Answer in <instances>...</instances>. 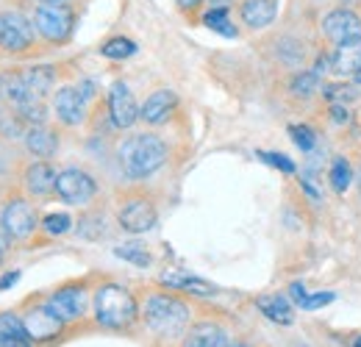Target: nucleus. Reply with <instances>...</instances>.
I'll return each instance as SVG.
<instances>
[{
  "label": "nucleus",
  "mask_w": 361,
  "mask_h": 347,
  "mask_svg": "<svg viewBox=\"0 0 361 347\" xmlns=\"http://www.w3.org/2000/svg\"><path fill=\"white\" fill-rule=\"evenodd\" d=\"M167 162V145L153 133H134L120 145V164L128 178L142 181Z\"/></svg>",
  "instance_id": "1"
},
{
  "label": "nucleus",
  "mask_w": 361,
  "mask_h": 347,
  "mask_svg": "<svg viewBox=\"0 0 361 347\" xmlns=\"http://www.w3.org/2000/svg\"><path fill=\"white\" fill-rule=\"evenodd\" d=\"M139 317L134 295L120 284H103L94 292V319L109 331H126Z\"/></svg>",
  "instance_id": "2"
},
{
  "label": "nucleus",
  "mask_w": 361,
  "mask_h": 347,
  "mask_svg": "<svg viewBox=\"0 0 361 347\" xmlns=\"http://www.w3.org/2000/svg\"><path fill=\"white\" fill-rule=\"evenodd\" d=\"M147 328L159 336H178L189 325V305L173 295H153L142 308Z\"/></svg>",
  "instance_id": "3"
},
{
  "label": "nucleus",
  "mask_w": 361,
  "mask_h": 347,
  "mask_svg": "<svg viewBox=\"0 0 361 347\" xmlns=\"http://www.w3.org/2000/svg\"><path fill=\"white\" fill-rule=\"evenodd\" d=\"M73 25L75 17L64 3H45L34 14V28L50 42H64L73 34Z\"/></svg>",
  "instance_id": "4"
},
{
  "label": "nucleus",
  "mask_w": 361,
  "mask_h": 347,
  "mask_svg": "<svg viewBox=\"0 0 361 347\" xmlns=\"http://www.w3.org/2000/svg\"><path fill=\"white\" fill-rule=\"evenodd\" d=\"M56 192H59V197L64 203L84 206V203H90L92 197L97 195V183H94V178L90 173L70 167V170L59 173V178H56Z\"/></svg>",
  "instance_id": "5"
},
{
  "label": "nucleus",
  "mask_w": 361,
  "mask_h": 347,
  "mask_svg": "<svg viewBox=\"0 0 361 347\" xmlns=\"http://www.w3.org/2000/svg\"><path fill=\"white\" fill-rule=\"evenodd\" d=\"M34 44V23H28L17 11H3L0 14V47L20 53Z\"/></svg>",
  "instance_id": "6"
},
{
  "label": "nucleus",
  "mask_w": 361,
  "mask_h": 347,
  "mask_svg": "<svg viewBox=\"0 0 361 347\" xmlns=\"http://www.w3.org/2000/svg\"><path fill=\"white\" fill-rule=\"evenodd\" d=\"M156 206L147 197H131L123 209H120V228L128 233H145L156 225Z\"/></svg>",
  "instance_id": "7"
},
{
  "label": "nucleus",
  "mask_w": 361,
  "mask_h": 347,
  "mask_svg": "<svg viewBox=\"0 0 361 347\" xmlns=\"http://www.w3.org/2000/svg\"><path fill=\"white\" fill-rule=\"evenodd\" d=\"M53 109L64 126H81L87 114V95L81 87H61L53 97Z\"/></svg>",
  "instance_id": "8"
},
{
  "label": "nucleus",
  "mask_w": 361,
  "mask_h": 347,
  "mask_svg": "<svg viewBox=\"0 0 361 347\" xmlns=\"http://www.w3.org/2000/svg\"><path fill=\"white\" fill-rule=\"evenodd\" d=\"M3 225H6V231L14 236V239H25V236H31L34 233V228H37V212H34V206L28 203V200H23V197H14L6 209H3Z\"/></svg>",
  "instance_id": "9"
},
{
  "label": "nucleus",
  "mask_w": 361,
  "mask_h": 347,
  "mask_svg": "<svg viewBox=\"0 0 361 347\" xmlns=\"http://www.w3.org/2000/svg\"><path fill=\"white\" fill-rule=\"evenodd\" d=\"M109 114H111V123L117 128H131L139 120V106H136L131 89L126 87L123 81H117L114 87L109 89Z\"/></svg>",
  "instance_id": "10"
},
{
  "label": "nucleus",
  "mask_w": 361,
  "mask_h": 347,
  "mask_svg": "<svg viewBox=\"0 0 361 347\" xmlns=\"http://www.w3.org/2000/svg\"><path fill=\"white\" fill-rule=\"evenodd\" d=\"M25 322V328H28V336H31V342H47V339H53V336H59L61 334V328H64V319L50 308V305H37V308H31L28 311V317L23 319Z\"/></svg>",
  "instance_id": "11"
},
{
  "label": "nucleus",
  "mask_w": 361,
  "mask_h": 347,
  "mask_svg": "<svg viewBox=\"0 0 361 347\" xmlns=\"http://www.w3.org/2000/svg\"><path fill=\"white\" fill-rule=\"evenodd\" d=\"M322 31H325L328 39H334L336 44L348 42V39L361 37V20H359V14H353V11H348V8H336V11L325 14Z\"/></svg>",
  "instance_id": "12"
},
{
  "label": "nucleus",
  "mask_w": 361,
  "mask_h": 347,
  "mask_svg": "<svg viewBox=\"0 0 361 347\" xmlns=\"http://www.w3.org/2000/svg\"><path fill=\"white\" fill-rule=\"evenodd\" d=\"M47 305L64 319V322H73V319H81L84 311H87V292L81 286H67V289H59L47 298Z\"/></svg>",
  "instance_id": "13"
},
{
  "label": "nucleus",
  "mask_w": 361,
  "mask_h": 347,
  "mask_svg": "<svg viewBox=\"0 0 361 347\" xmlns=\"http://www.w3.org/2000/svg\"><path fill=\"white\" fill-rule=\"evenodd\" d=\"M173 111H176V95L170 89H159L145 100V106L139 109V117L150 126H159V123L170 120Z\"/></svg>",
  "instance_id": "14"
},
{
  "label": "nucleus",
  "mask_w": 361,
  "mask_h": 347,
  "mask_svg": "<svg viewBox=\"0 0 361 347\" xmlns=\"http://www.w3.org/2000/svg\"><path fill=\"white\" fill-rule=\"evenodd\" d=\"M334 70L339 75H356L361 70V37L339 42L334 50Z\"/></svg>",
  "instance_id": "15"
},
{
  "label": "nucleus",
  "mask_w": 361,
  "mask_h": 347,
  "mask_svg": "<svg viewBox=\"0 0 361 347\" xmlns=\"http://www.w3.org/2000/svg\"><path fill=\"white\" fill-rule=\"evenodd\" d=\"M278 3L275 0H245L242 3V23H247L250 28H267L275 20Z\"/></svg>",
  "instance_id": "16"
},
{
  "label": "nucleus",
  "mask_w": 361,
  "mask_h": 347,
  "mask_svg": "<svg viewBox=\"0 0 361 347\" xmlns=\"http://www.w3.org/2000/svg\"><path fill=\"white\" fill-rule=\"evenodd\" d=\"M56 178H59V173L47 162H37V164H31L25 170V186H28L31 195H39L42 197V195L56 189Z\"/></svg>",
  "instance_id": "17"
},
{
  "label": "nucleus",
  "mask_w": 361,
  "mask_h": 347,
  "mask_svg": "<svg viewBox=\"0 0 361 347\" xmlns=\"http://www.w3.org/2000/svg\"><path fill=\"white\" fill-rule=\"evenodd\" d=\"M183 347H226V331L214 322H200L186 334Z\"/></svg>",
  "instance_id": "18"
},
{
  "label": "nucleus",
  "mask_w": 361,
  "mask_h": 347,
  "mask_svg": "<svg viewBox=\"0 0 361 347\" xmlns=\"http://www.w3.org/2000/svg\"><path fill=\"white\" fill-rule=\"evenodd\" d=\"M259 311L272 319V322H278V325H292V319H295V311H292V305L286 298H281V295H262L259 300Z\"/></svg>",
  "instance_id": "19"
},
{
  "label": "nucleus",
  "mask_w": 361,
  "mask_h": 347,
  "mask_svg": "<svg viewBox=\"0 0 361 347\" xmlns=\"http://www.w3.org/2000/svg\"><path fill=\"white\" fill-rule=\"evenodd\" d=\"M25 147L34 153V156H53L56 153V147H59V139H56V133L53 130L42 128V126H31V128L25 130Z\"/></svg>",
  "instance_id": "20"
},
{
  "label": "nucleus",
  "mask_w": 361,
  "mask_h": 347,
  "mask_svg": "<svg viewBox=\"0 0 361 347\" xmlns=\"http://www.w3.org/2000/svg\"><path fill=\"white\" fill-rule=\"evenodd\" d=\"M161 284H167V286H173V289H183V292L197 295V298H209V295L217 292L212 284H206V281H200V278H192V275H178V272L161 275Z\"/></svg>",
  "instance_id": "21"
},
{
  "label": "nucleus",
  "mask_w": 361,
  "mask_h": 347,
  "mask_svg": "<svg viewBox=\"0 0 361 347\" xmlns=\"http://www.w3.org/2000/svg\"><path fill=\"white\" fill-rule=\"evenodd\" d=\"M23 78H25V87L31 92V97L42 100L47 95V89L53 87V81H56V73H53V67H31V70L23 73Z\"/></svg>",
  "instance_id": "22"
},
{
  "label": "nucleus",
  "mask_w": 361,
  "mask_h": 347,
  "mask_svg": "<svg viewBox=\"0 0 361 347\" xmlns=\"http://www.w3.org/2000/svg\"><path fill=\"white\" fill-rule=\"evenodd\" d=\"M0 89H3V95L11 100V103H28V100H34L31 97V92L25 87V78H23V73H8V75H0Z\"/></svg>",
  "instance_id": "23"
},
{
  "label": "nucleus",
  "mask_w": 361,
  "mask_h": 347,
  "mask_svg": "<svg viewBox=\"0 0 361 347\" xmlns=\"http://www.w3.org/2000/svg\"><path fill=\"white\" fill-rule=\"evenodd\" d=\"M203 23L212 28V31H217V34H223V37H236V25L231 23V17H228V8H220V6H214L206 17H203Z\"/></svg>",
  "instance_id": "24"
},
{
  "label": "nucleus",
  "mask_w": 361,
  "mask_h": 347,
  "mask_svg": "<svg viewBox=\"0 0 361 347\" xmlns=\"http://www.w3.org/2000/svg\"><path fill=\"white\" fill-rule=\"evenodd\" d=\"M322 95L334 106H348V103H356L359 100V89L350 87V84H325Z\"/></svg>",
  "instance_id": "25"
},
{
  "label": "nucleus",
  "mask_w": 361,
  "mask_h": 347,
  "mask_svg": "<svg viewBox=\"0 0 361 347\" xmlns=\"http://www.w3.org/2000/svg\"><path fill=\"white\" fill-rule=\"evenodd\" d=\"M114 256L123 261H131L134 267H150V261H153V256H150L139 242H128V245L114 248Z\"/></svg>",
  "instance_id": "26"
},
{
  "label": "nucleus",
  "mask_w": 361,
  "mask_h": 347,
  "mask_svg": "<svg viewBox=\"0 0 361 347\" xmlns=\"http://www.w3.org/2000/svg\"><path fill=\"white\" fill-rule=\"evenodd\" d=\"M289 89H292V95L295 97H312L317 89H319V75L317 73H298L295 78H292V84H289Z\"/></svg>",
  "instance_id": "27"
},
{
  "label": "nucleus",
  "mask_w": 361,
  "mask_h": 347,
  "mask_svg": "<svg viewBox=\"0 0 361 347\" xmlns=\"http://www.w3.org/2000/svg\"><path fill=\"white\" fill-rule=\"evenodd\" d=\"M100 53L106 59H128V56L136 53V44L131 39H126V37H114V39H109V42L100 47Z\"/></svg>",
  "instance_id": "28"
},
{
  "label": "nucleus",
  "mask_w": 361,
  "mask_h": 347,
  "mask_svg": "<svg viewBox=\"0 0 361 347\" xmlns=\"http://www.w3.org/2000/svg\"><path fill=\"white\" fill-rule=\"evenodd\" d=\"M350 181H353V170H350V164H348L345 159H336V162L331 164V186H334L336 192H348Z\"/></svg>",
  "instance_id": "29"
},
{
  "label": "nucleus",
  "mask_w": 361,
  "mask_h": 347,
  "mask_svg": "<svg viewBox=\"0 0 361 347\" xmlns=\"http://www.w3.org/2000/svg\"><path fill=\"white\" fill-rule=\"evenodd\" d=\"M17 117L25 120V123H34V126H42L47 117L42 100H28V103H20L17 106Z\"/></svg>",
  "instance_id": "30"
},
{
  "label": "nucleus",
  "mask_w": 361,
  "mask_h": 347,
  "mask_svg": "<svg viewBox=\"0 0 361 347\" xmlns=\"http://www.w3.org/2000/svg\"><path fill=\"white\" fill-rule=\"evenodd\" d=\"M0 334H8V336H23V339H31L28 336V328H25V322L20 319V317H14V314H0Z\"/></svg>",
  "instance_id": "31"
},
{
  "label": "nucleus",
  "mask_w": 361,
  "mask_h": 347,
  "mask_svg": "<svg viewBox=\"0 0 361 347\" xmlns=\"http://www.w3.org/2000/svg\"><path fill=\"white\" fill-rule=\"evenodd\" d=\"M289 133H292V139H295V145L300 147V150H314L317 145V133L314 128H309V126H289Z\"/></svg>",
  "instance_id": "32"
},
{
  "label": "nucleus",
  "mask_w": 361,
  "mask_h": 347,
  "mask_svg": "<svg viewBox=\"0 0 361 347\" xmlns=\"http://www.w3.org/2000/svg\"><path fill=\"white\" fill-rule=\"evenodd\" d=\"M42 228H45L50 236H59V233H67L73 228V217L70 214H47L42 219Z\"/></svg>",
  "instance_id": "33"
},
{
  "label": "nucleus",
  "mask_w": 361,
  "mask_h": 347,
  "mask_svg": "<svg viewBox=\"0 0 361 347\" xmlns=\"http://www.w3.org/2000/svg\"><path fill=\"white\" fill-rule=\"evenodd\" d=\"M262 156V162H267L270 167H275V170H281V173H286V175H292L295 173V164L283 156V153H259Z\"/></svg>",
  "instance_id": "34"
},
{
  "label": "nucleus",
  "mask_w": 361,
  "mask_h": 347,
  "mask_svg": "<svg viewBox=\"0 0 361 347\" xmlns=\"http://www.w3.org/2000/svg\"><path fill=\"white\" fill-rule=\"evenodd\" d=\"M331 300H334L331 292H317V295H306V300L300 303V308H303V311H317V308L328 305Z\"/></svg>",
  "instance_id": "35"
},
{
  "label": "nucleus",
  "mask_w": 361,
  "mask_h": 347,
  "mask_svg": "<svg viewBox=\"0 0 361 347\" xmlns=\"http://www.w3.org/2000/svg\"><path fill=\"white\" fill-rule=\"evenodd\" d=\"M0 347H31V339H23V336H8V334H0Z\"/></svg>",
  "instance_id": "36"
},
{
  "label": "nucleus",
  "mask_w": 361,
  "mask_h": 347,
  "mask_svg": "<svg viewBox=\"0 0 361 347\" xmlns=\"http://www.w3.org/2000/svg\"><path fill=\"white\" fill-rule=\"evenodd\" d=\"M289 295H292V298L298 300V305H300V303H303V300H306V295H309V289H306L303 284H292V286H289Z\"/></svg>",
  "instance_id": "37"
},
{
  "label": "nucleus",
  "mask_w": 361,
  "mask_h": 347,
  "mask_svg": "<svg viewBox=\"0 0 361 347\" xmlns=\"http://www.w3.org/2000/svg\"><path fill=\"white\" fill-rule=\"evenodd\" d=\"M17 281H20V272H17V269H14V272H6V275L0 278V292H6L8 286H14Z\"/></svg>",
  "instance_id": "38"
},
{
  "label": "nucleus",
  "mask_w": 361,
  "mask_h": 347,
  "mask_svg": "<svg viewBox=\"0 0 361 347\" xmlns=\"http://www.w3.org/2000/svg\"><path fill=\"white\" fill-rule=\"evenodd\" d=\"M300 186H303V189L312 195V200H319V189L312 183V178H300Z\"/></svg>",
  "instance_id": "39"
},
{
  "label": "nucleus",
  "mask_w": 361,
  "mask_h": 347,
  "mask_svg": "<svg viewBox=\"0 0 361 347\" xmlns=\"http://www.w3.org/2000/svg\"><path fill=\"white\" fill-rule=\"evenodd\" d=\"M8 236H11V233L6 231V225H3V219H0V248H3V250L8 248Z\"/></svg>",
  "instance_id": "40"
},
{
  "label": "nucleus",
  "mask_w": 361,
  "mask_h": 347,
  "mask_svg": "<svg viewBox=\"0 0 361 347\" xmlns=\"http://www.w3.org/2000/svg\"><path fill=\"white\" fill-rule=\"evenodd\" d=\"M200 3H203V0H178V6L180 8H186V11H189V8H197Z\"/></svg>",
  "instance_id": "41"
},
{
  "label": "nucleus",
  "mask_w": 361,
  "mask_h": 347,
  "mask_svg": "<svg viewBox=\"0 0 361 347\" xmlns=\"http://www.w3.org/2000/svg\"><path fill=\"white\" fill-rule=\"evenodd\" d=\"M353 78H356V84H359V87H361V70H359V73H356V75H353Z\"/></svg>",
  "instance_id": "42"
},
{
  "label": "nucleus",
  "mask_w": 361,
  "mask_h": 347,
  "mask_svg": "<svg viewBox=\"0 0 361 347\" xmlns=\"http://www.w3.org/2000/svg\"><path fill=\"white\" fill-rule=\"evenodd\" d=\"M47 3H64V0H47Z\"/></svg>",
  "instance_id": "43"
},
{
  "label": "nucleus",
  "mask_w": 361,
  "mask_h": 347,
  "mask_svg": "<svg viewBox=\"0 0 361 347\" xmlns=\"http://www.w3.org/2000/svg\"><path fill=\"white\" fill-rule=\"evenodd\" d=\"M356 347H361V336H359V339H356Z\"/></svg>",
  "instance_id": "44"
},
{
  "label": "nucleus",
  "mask_w": 361,
  "mask_h": 347,
  "mask_svg": "<svg viewBox=\"0 0 361 347\" xmlns=\"http://www.w3.org/2000/svg\"><path fill=\"white\" fill-rule=\"evenodd\" d=\"M0 261H3V248H0Z\"/></svg>",
  "instance_id": "45"
},
{
  "label": "nucleus",
  "mask_w": 361,
  "mask_h": 347,
  "mask_svg": "<svg viewBox=\"0 0 361 347\" xmlns=\"http://www.w3.org/2000/svg\"><path fill=\"white\" fill-rule=\"evenodd\" d=\"M231 347H247V345H231Z\"/></svg>",
  "instance_id": "46"
},
{
  "label": "nucleus",
  "mask_w": 361,
  "mask_h": 347,
  "mask_svg": "<svg viewBox=\"0 0 361 347\" xmlns=\"http://www.w3.org/2000/svg\"><path fill=\"white\" fill-rule=\"evenodd\" d=\"M359 178H361V175H359Z\"/></svg>",
  "instance_id": "47"
}]
</instances>
